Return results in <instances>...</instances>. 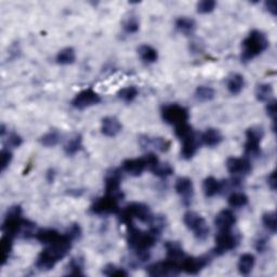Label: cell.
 Listing matches in <instances>:
<instances>
[{"instance_id":"4fadbf2b","label":"cell","mask_w":277,"mask_h":277,"mask_svg":"<svg viewBox=\"0 0 277 277\" xmlns=\"http://www.w3.org/2000/svg\"><path fill=\"white\" fill-rule=\"evenodd\" d=\"M210 262L209 257H184L181 260L180 267L181 272H184L188 275L200 274L204 268Z\"/></svg>"},{"instance_id":"30bf717a","label":"cell","mask_w":277,"mask_h":277,"mask_svg":"<svg viewBox=\"0 0 277 277\" xmlns=\"http://www.w3.org/2000/svg\"><path fill=\"white\" fill-rule=\"evenodd\" d=\"M239 243V237L233 234L232 229H229V231H219L216 236V246L213 252L217 256H222L224 253L235 249Z\"/></svg>"},{"instance_id":"44dd1931","label":"cell","mask_w":277,"mask_h":277,"mask_svg":"<svg viewBox=\"0 0 277 277\" xmlns=\"http://www.w3.org/2000/svg\"><path fill=\"white\" fill-rule=\"evenodd\" d=\"M203 191L206 197H215L224 191V181H220L215 177L206 178L203 182Z\"/></svg>"},{"instance_id":"836d02e7","label":"cell","mask_w":277,"mask_h":277,"mask_svg":"<svg viewBox=\"0 0 277 277\" xmlns=\"http://www.w3.org/2000/svg\"><path fill=\"white\" fill-rule=\"evenodd\" d=\"M256 99L260 102H268L273 97V87L271 84H260L256 87Z\"/></svg>"},{"instance_id":"bcb514c9","label":"cell","mask_w":277,"mask_h":277,"mask_svg":"<svg viewBox=\"0 0 277 277\" xmlns=\"http://www.w3.org/2000/svg\"><path fill=\"white\" fill-rule=\"evenodd\" d=\"M65 234L69 237L70 240H72L73 242L76 241V240H79L83 235V229L81 227V225L77 224V223H74L72 225H69L66 229Z\"/></svg>"},{"instance_id":"7bdbcfd3","label":"cell","mask_w":277,"mask_h":277,"mask_svg":"<svg viewBox=\"0 0 277 277\" xmlns=\"http://www.w3.org/2000/svg\"><path fill=\"white\" fill-rule=\"evenodd\" d=\"M102 273L106 275V276H117V277H123V276H128V272L125 271V268L123 267H118L115 264H106L104 267H103Z\"/></svg>"},{"instance_id":"ee69618b","label":"cell","mask_w":277,"mask_h":277,"mask_svg":"<svg viewBox=\"0 0 277 277\" xmlns=\"http://www.w3.org/2000/svg\"><path fill=\"white\" fill-rule=\"evenodd\" d=\"M217 7V3L215 0H203V2H200L196 6L197 12L201 14H208L211 13L212 11H215Z\"/></svg>"},{"instance_id":"74e56055","label":"cell","mask_w":277,"mask_h":277,"mask_svg":"<svg viewBox=\"0 0 277 277\" xmlns=\"http://www.w3.org/2000/svg\"><path fill=\"white\" fill-rule=\"evenodd\" d=\"M117 96L125 103H131L136 100L137 97L139 96V90H138L137 87L129 86V87H126V88H123L118 91Z\"/></svg>"},{"instance_id":"c3c4849f","label":"cell","mask_w":277,"mask_h":277,"mask_svg":"<svg viewBox=\"0 0 277 277\" xmlns=\"http://www.w3.org/2000/svg\"><path fill=\"white\" fill-rule=\"evenodd\" d=\"M265 110H266L267 116L272 118L273 125H275V123H276V100L275 99H272L267 102V104L265 106Z\"/></svg>"},{"instance_id":"484cf974","label":"cell","mask_w":277,"mask_h":277,"mask_svg":"<svg viewBox=\"0 0 277 277\" xmlns=\"http://www.w3.org/2000/svg\"><path fill=\"white\" fill-rule=\"evenodd\" d=\"M256 265V257L252 253H243L239 259V263H237V268L242 275L247 276L249 275L253 267Z\"/></svg>"},{"instance_id":"cb8c5ba5","label":"cell","mask_w":277,"mask_h":277,"mask_svg":"<svg viewBox=\"0 0 277 277\" xmlns=\"http://www.w3.org/2000/svg\"><path fill=\"white\" fill-rule=\"evenodd\" d=\"M245 85H246V82H245V77L242 74L234 73L227 77L226 88L233 96L240 94L245 88Z\"/></svg>"},{"instance_id":"b9f144b4","label":"cell","mask_w":277,"mask_h":277,"mask_svg":"<svg viewBox=\"0 0 277 277\" xmlns=\"http://www.w3.org/2000/svg\"><path fill=\"white\" fill-rule=\"evenodd\" d=\"M175 133H176V136H177L178 139H180L181 141H183V140L189 138L191 136H193L195 132H194L191 125H189L188 123H184V124H181V125L176 127Z\"/></svg>"},{"instance_id":"ac0fdd59","label":"cell","mask_w":277,"mask_h":277,"mask_svg":"<svg viewBox=\"0 0 277 277\" xmlns=\"http://www.w3.org/2000/svg\"><path fill=\"white\" fill-rule=\"evenodd\" d=\"M123 129V125L121 121L115 116H107L102 120L101 131L105 137L114 138Z\"/></svg>"},{"instance_id":"3957f363","label":"cell","mask_w":277,"mask_h":277,"mask_svg":"<svg viewBox=\"0 0 277 277\" xmlns=\"http://www.w3.org/2000/svg\"><path fill=\"white\" fill-rule=\"evenodd\" d=\"M268 46H270V42H268V39L263 31L258 29L251 30L242 44V62H250L261 53H263L268 48Z\"/></svg>"},{"instance_id":"7a4b0ae2","label":"cell","mask_w":277,"mask_h":277,"mask_svg":"<svg viewBox=\"0 0 277 277\" xmlns=\"http://www.w3.org/2000/svg\"><path fill=\"white\" fill-rule=\"evenodd\" d=\"M127 228H128L127 243L134 253H149V250L155 246L160 237L152 231H142L134 225L133 222L127 224Z\"/></svg>"},{"instance_id":"4dcf8cb0","label":"cell","mask_w":277,"mask_h":277,"mask_svg":"<svg viewBox=\"0 0 277 277\" xmlns=\"http://www.w3.org/2000/svg\"><path fill=\"white\" fill-rule=\"evenodd\" d=\"M83 148V137L82 134L76 133L70 138L64 145V152L68 156L77 154Z\"/></svg>"},{"instance_id":"5b68a950","label":"cell","mask_w":277,"mask_h":277,"mask_svg":"<svg viewBox=\"0 0 277 277\" xmlns=\"http://www.w3.org/2000/svg\"><path fill=\"white\" fill-rule=\"evenodd\" d=\"M183 222L186 227L194 233L196 240L206 241L208 239L210 228L206 220L195 211H187L183 217Z\"/></svg>"},{"instance_id":"83f0119b","label":"cell","mask_w":277,"mask_h":277,"mask_svg":"<svg viewBox=\"0 0 277 277\" xmlns=\"http://www.w3.org/2000/svg\"><path fill=\"white\" fill-rule=\"evenodd\" d=\"M138 54L140 59L145 64H153L158 60V52L155 48L149 45H141L138 48Z\"/></svg>"},{"instance_id":"8fae6325","label":"cell","mask_w":277,"mask_h":277,"mask_svg":"<svg viewBox=\"0 0 277 277\" xmlns=\"http://www.w3.org/2000/svg\"><path fill=\"white\" fill-rule=\"evenodd\" d=\"M226 169L234 177V179L241 180L242 178L250 175L252 171L251 163L248 158L229 157L226 161Z\"/></svg>"},{"instance_id":"277c9868","label":"cell","mask_w":277,"mask_h":277,"mask_svg":"<svg viewBox=\"0 0 277 277\" xmlns=\"http://www.w3.org/2000/svg\"><path fill=\"white\" fill-rule=\"evenodd\" d=\"M120 215L122 222L126 225L133 222V219L139 220L142 223L148 224L153 217V213L148 206L142 203H132L128 205L124 210H121Z\"/></svg>"},{"instance_id":"f1b7e54d","label":"cell","mask_w":277,"mask_h":277,"mask_svg":"<svg viewBox=\"0 0 277 277\" xmlns=\"http://www.w3.org/2000/svg\"><path fill=\"white\" fill-rule=\"evenodd\" d=\"M55 61L60 65H70L76 61V51L72 47H67V48L62 49L58 52Z\"/></svg>"},{"instance_id":"f546056e","label":"cell","mask_w":277,"mask_h":277,"mask_svg":"<svg viewBox=\"0 0 277 277\" xmlns=\"http://www.w3.org/2000/svg\"><path fill=\"white\" fill-rule=\"evenodd\" d=\"M84 268H85V261L82 257H75L70 259L69 262L67 263L65 270L66 275L72 276H83L84 275Z\"/></svg>"},{"instance_id":"9a60e30c","label":"cell","mask_w":277,"mask_h":277,"mask_svg":"<svg viewBox=\"0 0 277 277\" xmlns=\"http://www.w3.org/2000/svg\"><path fill=\"white\" fill-rule=\"evenodd\" d=\"M139 144L142 149L154 148L157 152L166 153L169 151L171 142L163 137H149L144 134V136L139 137Z\"/></svg>"},{"instance_id":"d6986e66","label":"cell","mask_w":277,"mask_h":277,"mask_svg":"<svg viewBox=\"0 0 277 277\" xmlns=\"http://www.w3.org/2000/svg\"><path fill=\"white\" fill-rule=\"evenodd\" d=\"M236 223V217L232 210H221L215 218V225L219 231H229Z\"/></svg>"},{"instance_id":"4316f807","label":"cell","mask_w":277,"mask_h":277,"mask_svg":"<svg viewBox=\"0 0 277 277\" xmlns=\"http://www.w3.org/2000/svg\"><path fill=\"white\" fill-rule=\"evenodd\" d=\"M165 248L166 251H167V258L171 259L173 261H181L185 257L184 255V250L182 245L179 242H173V241H168L165 243Z\"/></svg>"},{"instance_id":"d4e9b609","label":"cell","mask_w":277,"mask_h":277,"mask_svg":"<svg viewBox=\"0 0 277 277\" xmlns=\"http://www.w3.org/2000/svg\"><path fill=\"white\" fill-rule=\"evenodd\" d=\"M175 25L179 33L184 36H192L196 30V22L188 17L178 18Z\"/></svg>"},{"instance_id":"f6af8a7d","label":"cell","mask_w":277,"mask_h":277,"mask_svg":"<svg viewBox=\"0 0 277 277\" xmlns=\"http://www.w3.org/2000/svg\"><path fill=\"white\" fill-rule=\"evenodd\" d=\"M22 143H23V139L20 134L15 133V132H11V133H8V137L5 140V145H6L5 147L17 148V147H20L22 145Z\"/></svg>"},{"instance_id":"d6a6232c","label":"cell","mask_w":277,"mask_h":277,"mask_svg":"<svg viewBox=\"0 0 277 277\" xmlns=\"http://www.w3.org/2000/svg\"><path fill=\"white\" fill-rule=\"evenodd\" d=\"M13 247V239L9 235L3 236L2 242H0V249H2V265H5L8 260H9Z\"/></svg>"},{"instance_id":"8d00e7d4","label":"cell","mask_w":277,"mask_h":277,"mask_svg":"<svg viewBox=\"0 0 277 277\" xmlns=\"http://www.w3.org/2000/svg\"><path fill=\"white\" fill-rule=\"evenodd\" d=\"M248 196L241 192H234L227 199V203L232 208H243L248 205Z\"/></svg>"},{"instance_id":"1f68e13d","label":"cell","mask_w":277,"mask_h":277,"mask_svg":"<svg viewBox=\"0 0 277 277\" xmlns=\"http://www.w3.org/2000/svg\"><path fill=\"white\" fill-rule=\"evenodd\" d=\"M194 97L199 102H210L216 98V91L208 86H199L195 90Z\"/></svg>"},{"instance_id":"2e32d148","label":"cell","mask_w":277,"mask_h":277,"mask_svg":"<svg viewBox=\"0 0 277 277\" xmlns=\"http://www.w3.org/2000/svg\"><path fill=\"white\" fill-rule=\"evenodd\" d=\"M175 189L185 206L192 204L194 197V185L191 179L187 177L178 178L175 183Z\"/></svg>"},{"instance_id":"ba28073f","label":"cell","mask_w":277,"mask_h":277,"mask_svg":"<svg viewBox=\"0 0 277 277\" xmlns=\"http://www.w3.org/2000/svg\"><path fill=\"white\" fill-rule=\"evenodd\" d=\"M90 211L93 215L98 216H107V215H117L121 212L120 208V200L115 196L105 194L100 197L92 204Z\"/></svg>"},{"instance_id":"7c38bea8","label":"cell","mask_w":277,"mask_h":277,"mask_svg":"<svg viewBox=\"0 0 277 277\" xmlns=\"http://www.w3.org/2000/svg\"><path fill=\"white\" fill-rule=\"evenodd\" d=\"M101 101V96L98 92L92 89H85L76 94L72 102H70V104L76 109L84 110L91 106L98 105Z\"/></svg>"},{"instance_id":"f907efd6","label":"cell","mask_w":277,"mask_h":277,"mask_svg":"<svg viewBox=\"0 0 277 277\" xmlns=\"http://www.w3.org/2000/svg\"><path fill=\"white\" fill-rule=\"evenodd\" d=\"M265 9L268 13H271L273 17H276L277 15V4L274 0H268V2H265L264 4Z\"/></svg>"},{"instance_id":"52a82bcc","label":"cell","mask_w":277,"mask_h":277,"mask_svg":"<svg viewBox=\"0 0 277 277\" xmlns=\"http://www.w3.org/2000/svg\"><path fill=\"white\" fill-rule=\"evenodd\" d=\"M163 121L171 126H179L188 122L189 114L187 108L179 104H166L162 107Z\"/></svg>"},{"instance_id":"5bb4252c","label":"cell","mask_w":277,"mask_h":277,"mask_svg":"<svg viewBox=\"0 0 277 277\" xmlns=\"http://www.w3.org/2000/svg\"><path fill=\"white\" fill-rule=\"evenodd\" d=\"M123 170L121 171L120 169H110L109 171L106 172L105 176V194L115 196L116 199L122 200L124 195L123 192L121 191V183H122V179H123V175H122Z\"/></svg>"},{"instance_id":"6da1fadb","label":"cell","mask_w":277,"mask_h":277,"mask_svg":"<svg viewBox=\"0 0 277 277\" xmlns=\"http://www.w3.org/2000/svg\"><path fill=\"white\" fill-rule=\"evenodd\" d=\"M73 241L64 233L63 237L57 243L48 245L38 256L36 267L39 271H50L57 265L60 260L64 259L72 248Z\"/></svg>"},{"instance_id":"e575fe53","label":"cell","mask_w":277,"mask_h":277,"mask_svg":"<svg viewBox=\"0 0 277 277\" xmlns=\"http://www.w3.org/2000/svg\"><path fill=\"white\" fill-rule=\"evenodd\" d=\"M61 140V134L58 130H50L49 132L45 133L44 136L39 139V143L46 147H53L59 144Z\"/></svg>"},{"instance_id":"7dc6e473","label":"cell","mask_w":277,"mask_h":277,"mask_svg":"<svg viewBox=\"0 0 277 277\" xmlns=\"http://www.w3.org/2000/svg\"><path fill=\"white\" fill-rule=\"evenodd\" d=\"M0 156H2V171L4 172L10 166L13 160V155L9 148L4 147L2 149V153H0Z\"/></svg>"},{"instance_id":"f35d334b","label":"cell","mask_w":277,"mask_h":277,"mask_svg":"<svg viewBox=\"0 0 277 277\" xmlns=\"http://www.w3.org/2000/svg\"><path fill=\"white\" fill-rule=\"evenodd\" d=\"M155 176L158 178H168L170 177L175 169L172 168V166L168 163H162L158 162V164L151 170Z\"/></svg>"},{"instance_id":"e0dca14e","label":"cell","mask_w":277,"mask_h":277,"mask_svg":"<svg viewBox=\"0 0 277 277\" xmlns=\"http://www.w3.org/2000/svg\"><path fill=\"white\" fill-rule=\"evenodd\" d=\"M122 168L123 171L128 173L131 177H140L147 169L144 157L126 160L122 165Z\"/></svg>"},{"instance_id":"8992f818","label":"cell","mask_w":277,"mask_h":277,"mask_svg":"<svg viewBox=\"0 0 277 277\" xmlns=\"http://www.w3.org/2000/svg\"><path fill=\"white\" fill-rule=\"evenodd\" d=\"M246 143H245V155L247 157H258L261 155L260 144L264 138V130L260 126H252L246 130Z\"/></svg>"},{"instance_id":"7402d4cb","label":"cell","mask_w":277,"mask_h":277,"mask_svg":"<svg viewBox=\"0 0 277 277\" xmlns=\"http://www.w3.org/2000/svg\"><path fill=\"white\" fill-rule=\"evenodd\" d=\"M34 237L38 242H41L42 244L46 245V246H48V245L54 244L60 241L63 237V234H60L53 228H42L39 229V231L35 232Z\"/></svg>"},{"instance_id":"60d3db41","label":"cell","mask_w":277,"mask_h":277,"mask_svg":"<svg viewBox=\"0 0 277 277\" xmlns=\"http://www.w3.org/2000/svg\"><path fill=\"white\" fill-rule=\"evenodd\" d=\"M123 29L127 35L136 34L140 29V22L136 17H129L123 23Z\"/></svg>"},{"instance_id":"ffe728a7","label":"cell","mask_w":277,"mask_h":277,"mask_svg":"<svg viewBox=\"0 0 277 277\" xmlns=\"http://www.w3.org/2000/svg\"><path fill=\"white\" fill-rule=\"evenodd\" d=\"M200 147V139L196 137L194 133L193 136L182 141L181 147V157L185 161H189L195 156L197 153V149Z\"/></svg>"},{"instance_id":"f5cc1de1","label":"cell","mask_w":277,"mask_h":277,"mask_svg":"<svg viewBox=\"0 0 277 277\" xmlns=\"http://www.w3.org/2000/svg\"><path fill=\"white\" fill-rule=\"evenodd\" d=\"M21 53V50H20V47L19 45H12L11 48L9 50V55L10 58L13 60V59H17L19 58V55Z\"/></svg>"},{"instance_id":"681fc988","label":"cell","mask_w":277,"mask_h":277,"mask_svg":"<svg viewBox=\"0 0 277 277\" xmlns=\"http://www.w3.org/2000/svg\"><path fill=\"white\" fill-rule=\"evenodd\" d=\"M266 183L273 192L276 191V186H277V182H276V171L273 170L270 175L266 178Z\"/></svg>"},{"instance_id":"603a6c76","label":"cell","mask_w":277,"mask_h":277,"mask_svg":"<svg viewBox=\"0 0 277 277\" xmlns=\"http://www.w3.org/2000/svg\"><path fill=\"white\" fill-rule=\"evenodd\" d=\"M201 141L208 147H216L223 141V136L219 129L208 128L201 137Z\"/></svg>"},{"instance_id":"ab89813d","label":"cell","mask_w":277,"mask_h":277,"mask_svg":"<svg viewBox=\"0 0 277 277\" xmlns=\"http://www.w3.org/2000/svg\"><path fill=\"white\" fill-rule=\"evenodd\" d=\"M262 224L267 229L268 232L275 234L277 231V223H276V212L275 211H267L262 215Z\"/></svg>"},{"instance_id":"db71d44e","label":"cell","mask_w":277,"mask_h":277,"mask_svg":"<svg viewBox=\"0 0 277 277\" xmlns=\"http://www.w3.org/2000/svg\"><path fill=\"white\" fill-rule=\"evenodd\" d=\"M55 177H57V172H55L54 169L50 168L49 170H47L46 172V180L48 183H53L54 180H55Z\"/></svg>"},{"instance_id":"9c48e42d","label":"cell","mask_w":277,"mask_h":277,"mask_svg":"<svg viewBox=\"0 0 277 277\" xmlns=\"http://www.w3.org/2000/svg\"><path fill=\"white\" fill-rule=\"evenodd\" d=\"M147 274L149 276H176L181 273L180 262L173 261L171 259H166L149 265L147 267Z\"/></svg>"},{"instance_id":"d590c367","label":"cell","mask_w":277,"mask_h":277,"mask_svg":"<svg viewBox=\"0 0 277 277\" xmlns=\"http://www.w3.org/2000/svg\"><path fill=\"white\" fill-rule=\"evenodd\" d=\"M148 224H149V231H152L157 236H161L166 225H167V220H166V217L163 215H157V216L153 215Z\"/></svg>"},{"instance_id":"816d5d0a","label":"cell","mask_w":277,"mask_h":277,"mask_svg":"<svg viewBox=\"0 0 277 277\" xmlns=\"http://www.w3.org/2000/svg\"><path fill=\"white\" fill-rule=\"evenodd\" d=\"M255 247L258 252L263 253L267 249V241L265 239H259L255 244Z\"/></svg>"}]
</instances>
